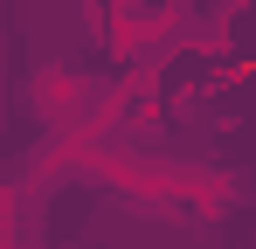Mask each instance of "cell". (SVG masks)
Instances as JSON below:
<instances>
[{
  "label": "cell",
  "instance_id": "obj_1",
  "mask_svg": "<svg viewBox=\"0 0 256 249\" xmlns=\"http://www.w3.org/2000/svg\"><path fill=\"white\" fill-rule=\"evenodd\" d=\"M76 97H84V76H76V70H42V76H35V111H56V118H62Z\"/></svg>",
  "mask_w": 256,
  "mask_h": 249
}]
</instances>
